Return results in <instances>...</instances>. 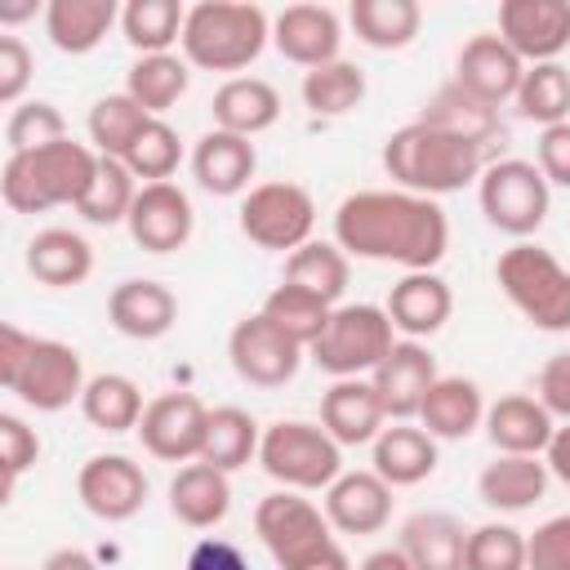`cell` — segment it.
<instances>
[{"label":"cell","mask_w":570,"mask_h":570,"mask_svg":"<svg viewBox=\"0 0 570 570\" xmlns=\"http://www.w3.org/2000/svg\"><path fill=\"white\" fill-rule=\"evenodd\" d=\"M334 245L352 258L432 272L450 249V218L432 196L414 191H352L334 209Z\"/></svg>","instance_id":"obj_1"},{"label":"cell","mask_w":570,"mask_h":570,"mask_svg":"<svg viewBox=\"0 0 570 570\" xmlns=\"http://www.w3.org/2000/svg\"><path fill=\"white\" fill-rule=\"evenodd\" d=\"M383 169L401 191L414 196H450L463 191L468 183H481L485 174V151L468 138H454L436 125L410 120L383 142Z\"/></svg>","instance_id":"obj_2"},{"label":"cell","mask_w":570,"mask_h":570,"mask_svg":"<svg viewBox=\"0 0 570 570\" xmlns=\"http://www.w3.org/2000/svg\"><path fill=\"white\" fill-rule=\"evenodd\" d=\"M98 151L76 138H58L36 151L4 156L0 196L13 214H45L58 205H80L98 178Z\"/></svg>","instance_id":"obj_3"},{"label":"cell","mask_w":570,"mask_h":570,"mask_svg":"<svg viewBox=\"0 0 570 570\" xmlns=\"http://www.w3.org/2000/svg\"><path fill=\"white\" fill-rule=\"evenodd\" d=\"M272 40V18L245 0H200L183 22V58L200 71H240Z\"/></svg>","instance_id":"obj_4"},{"label":"cell","mask_w":570,"mask_h":570,"mask_svg":"<svg viewBox=\"0 0 570 570\" xmlns=\"http://www.w3.org/2000/svg\"><path fill=\"white\" fill-rule=\"evenodd\" d=\"M254 530H258L263 548L272 552L276 570H321L334 557H343L325 508H316L298 490H276V494L258 499Z\"/></svg>","instance_id":"obj_5"},{"label":"cell","mask_w":570,"mask_h":570,"mask_svg":"<svg viewBox=\"0 0 570 570\" xmlns=\"http://www.w3.org/2000/svg\"><path fill=\"white\" fill-rule=\"evenodd\" d=\"M494 281L503 289V298L534 330H548V334L570 330V267H561V258L552 249L517 240L512 249L499 254Z\"/></svg>","instance_id":"obj_6"},{"label":"cell","mask_w":570,"mask_h":570,"mask_svg":"<svg viewBox=\"0 0 570 570\" xmlns=\"http://www.w3.org/2000/svg\"><path fill=\"white\" fill-rule=\"evenodd\" d=\"M258 463L285 490H298V494L330 490L343 476V445L321 423L276 419L272 428H263Z\"/></svg>","instance_id":"obj_7"},{"label":"cell","mask_w":570,"mask_h":570,"mask_svg":"<svg viewBox=\"0 0 570 570\" xmlns=\"http://www.w3.org/2000/svg\"><path fill=\"white\" fill-rule=\"evenodd\" d=\"M392 347H396V330H392L387 307L338 303L325 334L307 352H312L316 370H325L330 379H361V374H374Z\"/></svg>","instance_id":"obj_8"},{"label":"cell","mask_w":570,"mask_h":570,"mask_svg":"<svg viewBox=\"0 0 570 570\" xmlns=\"http://www.w3.org/2000/svg\"><path fill=\"white\" fill-rule=\"evenodd\" d=\"M476 200H481V214L490 227H499L503 236H534L548 218V205H552V187L548 178L539 174L534 160H494L485 165L481 183H476Z\"/></svg>","instance_id":"obj_9"},{"label":"cell","mask_w":570,"mask_h":570,"mask_svg":"<svg viewBox=\"0 0 570 570\" xmlns=\"http://www.w3.org/2000/svg\"><path fill=\"white\" fill-rule=\"evenodd\" d=\"M312 227H316V200L303 183L272 178L240 196V232L258 249L294 254L298 245L312 240Z\"/></svg>","instance_id":"obj_10"},{"label":"cell","mask_w":570,"mask_h":570,"mask_svg":"<svg viewBox=\"0 0 570 570\" xmlns=\"http://www.w3.org/2000/svg\"><path fill=\"white\" fill-rule=\"evenodd\" d=\"M303 352L307 347H298L289 334H281L263 312L236 321L227 334V361H232L236 379H245L249 387H285L298 374Z\"/></svg>","instance_id":"obj_11"},{"label":"cell","mask_w":570,"mask_h":570,"mask_svg":"<svg viewBox=\"0 0 570 570\" xmlns=\"http://www.w3.org/2000/svg\"><path fill=\"white\" fill-rule=\"evenodd\" d=\"M85 383H89L85 379V361H80V352L71 343H62V338H36V347H31L22 374L13 379L9 392L27 410H36V414H58V410H67L71 401L85 396Z\"/></svg>","instance_id":"obj_12"},{"label":"cell","mask_w":570,"mask_h":570,"mask_svg":"<svg viewBox=\"0 0 570 570\" xmlns=\"http://www.w3.org/2000/svg\"><path fill=\"white\" fill-rule=\"evenodd\" d=\"M205 432H209V410L191 392H160L156 401H147L138 423L142 450L160 463H196L205 450Z\"/></svg>","instance_id":"obj_13"},{"label":"cell","mask_w":570,"mask_h":570,"mask_svg":"<svg viewBox=\"0 0 570 570\" xmlns=\"http://www.w3.org/2000/svg\"><path fill=\"white\" fill-rule=\"evenodd\" d=\"M76 494L98 521H129L147 503V472L129 454H94L76 472Z\"/></svg>","instance_id":"obj_14"},{"label":"cell","mask_w":570,"mask_h":570,"mask_svg":"<svg viewBox=\"0 0 570 570\" xmlns=\"http://www.w3.org/2000/svg\"><path fill=\"white\" fill-rule=\"evenodd\" d=\"M499 36L525 67L557 62L570 45V0H503Z\"/></svg>","instance_id":"obj_15"},{"label":"cell","mask_w":570,"mask_h":570,"mask_svg":"<svg viewBox=\"0 0 570 570\" xmlns=\"http://www.w3.org/2000/svg\"><path fill=\"white\" fill-rule=\"evenodd\" d=\"M125 227H129V236H134L138 249H147V254H174L196 232L191 196L178 183H142Z\"/></svg>","instance_id":"obj_16"},{"label":"cell","mask_w":570,"mask_h":570,"mask_svg":"<svg viewBox=\"0 0 570 570\" xmlns=\"http://www.w3.org/2000/svg\"><path fill=\"white\" fill-rule=\"evenodd\" d=\"M436 379H441L436 374V356L419 338H396V347L370 374V383H374V392H379V401H383V410H387L392 423L419 419L423 396H428V387Z\"/></svg>","instance_id":"obj_17"},{"label":"cell","mask_w":570,"mask_h":570,"mask_svg":"<svg viewBox=\"0 0 570 570\" xmlns=\"http://www.w3.org/2000/svg\"><path fill=\"white\" fill-rule=\"evenodd\" d=\"M272 45L294 67H325L338 62L343 49V22L330 4H285L272 18Z\"/></svg>","instance_id":"obj_18"},{"label":"cell","mask_w":570,"mask_h":570,"mask_svg":"<svg viewBox=\"0 0 570 570\" xmlns=\"http://www.w3.org/2000/svg\"><path fill=\"white\" fill-rule=\"evenodd\" d=\"M521 76H525V62L503 45L499 31H476L454 58V80L490 107L512 102L521 89Z\"/></svg>","instance_id":"obj_19"},{"label":"cell","mask_w":570,"mask_h":570,"mask_svg":"<svg viewBox=\"0 0 570 570\" xmlns=\"http://www.w3.org/2000/svg\"><path fill=\"white\" fill-rule=\"evenodd\" d=\"M321 508H325V517L338 534H379L392 521V485L374 468L343 472L325 490Z\"/></svg>","instance_id":"obj_20"},{"label":"cell","mask_w":570,"mask_h":570,"mask_svg":"<svg viewBox=\"0 0 570 570\" xmlns=\"http://www.w3.org/2000/svg\"><path fill=\"white\" fill-rule=\"evenodd\" d=\"M107 321L134 338V343H156L174 330L178 321V298L169 285L160 281H147V276H134V281H120L111 294H107Z\"/></svg>","instance_id":"obj_21"},{"label":"cell","mask_w":570,"mask_h":570,"mask_svg":"<svg viewBox=\"0 0 570 570\" xmlns=\"http://www.w3.org/2000/svg\"><path fill=\"white\" fill-rule=\"evenodd\" d=\"M321 428L338 445H374L387 428V410L370 379H334L321 392Z\"/></svg>","instance_id":"obj_22"},{"label":"cell","mask_w":570,"mask_h":570,"mask_svg":"<svg viewBox=\"0 0 570 570\" xmlns=\"http://www.w3.org/2000/svg\"><path fill=\"white\" fill-rule=\"evenodd\" d=\"M258 169V151L249 138L227 134V129H209L196 138L191 147V178L200 191L209 196H245L249 178Z\"/></svg>","instance_id":"obj_23"},{"label":"cell","mask_w":570,"mask_h":570,"mask_svg":"<svg viewBox=\"0 0 570 570\" xmlns=\"http://www.w3.org/2000/svg\"><path fill=\"white\" fill-rule=\"evenodd\" d=\"M383 307H387L396 334L423 343V338H432V334L450 321L454 294H450V285H445L436 272H405V276L392 285V294H387Z\"/></svg>","instance_id":"obj_24"},{"label":"cell","mask_w":570,"mask_h":570,"mask_svg":"<svg viewBox=\"0 0 570 570\" xmlns=\"http://www.w3.org/2000/svg\"><path fill=\"white\" fill-rule=\"evenodd\" d=\"M214 129L240 134V138H258L281 120V94L272 80L263 76H232L214 89Z\"/></svg>","instance_id":"obj_25"},{"label":"cell","mask_w":570,"mask_h":570,"mask_svg":"<svg viewBox=\"0 0 570 570\" xmlns=\"http://www.w3.org/2000/svg\"><path fill=\"white\" fill-rule=\"evenodd\" d=\"M485 423V396L463 374H441L419 410V428L436 441H463Z\"/></svg>","instance_id":"obj_26"},{"label":"cell","mask_w":570,"mask_h":570,"mask_svg":"<svg viewBox=\"0 0 570 570\" xmlns=\"http://www.w3.org/2000/svg\"><path fill=\"white\" fill-rule=\"evenodd\" d=\"M557 432V419L539 405V396L512 392L485 405V436L499 454H543Z\"/></svg>","instance_id":"obj_27"},{"label":"cell","mask_w":570,"mask_h":570,"mask_svg":"<svg viewBox=\"0 0 570 570\" xmlns=\"http://www.w3.org/2000/svg\"><path fill=\"white\" fill-rule=\"evenodd\" d=\"M169 512L191 530H214L232 512V472L214 463H187L169 481Z\"/></svg>","instance_id":"obj_28"},{"label":"cell","mask_w":570,"mask_h":570,"mask_svg":"<svg viewBox=\"0 0 570 570\" xmlns=\"http://www.w3.org/2000/svg\"><path fill=\"white\" fill-rule=\"evenodd\" d=\"M548 463L539 454H499L494 463L481 468L476 494L494 512H525L548 494Z\"/></svg>","instance_id":"obj_29"},{"label":"cell","mask_w":570,"mask_h":570,"mask_svg":"<svg viewBox=\"0 0 570 570\" xmlns=\"http://www.w3.org/2000/svg\"><path fill=\"white\" fill-rule=\"evenodd\" d=\"M27 272L49 289L85 285L94 272V245L71 227H45L27 240Z\"/></svg>","instance_id":"obj_30"},{"label":"cell","mask_w":570,"mask_h":570,"mask_svg":"<svg viewBox=\"0 0 570 570\" xmlns=\"http://www.w3.org/2000/svg\"><path fill=\"white\" fill-rule=\"evenodd\" d=\"M419 120H423V125H436V129H445V134H454V138H468V142H476L481 151H485L494 138H503L499 107L481 102V98L468 94L459 80H445V85L428 98V107L419 111Z\"/></svg>","instance_id":"obj_31"},{"label":"cell","mask_w":570,"mask_h":570,"mask_svg":"<svg viewBox=\"0 0 570 570\" xmlns=\"http://www.w3.org/2000/svg\"><path fill=\"white\" fill-rule=\"evenodd\" d=\"M396 548L410 557L414 570H463L468 530L450 512H414L405 517Z\"/></svg>","instance_id":"obj_32"},{"label":"cell","mask_w":570,"mask_h":570,"mask_svg":"<svg viewBox=\"0 0 570 570\" xmlns=\"http://www.w3.org/2000/svg\"><path fill=\"white\" fill-rule=\"evenodd\" d=\"M120 22L116 0H49L45 4V36L58 53H89L102 36Z\"/></svg>","instance_id":"obj_33"},{"label":"cell","mask_w":570,"mask_h":570,"mask_svg":"<svg viewBox=\"0 0 570 570\" xmlns=\"http://www.w3.org/2000/svg\"><path fill=\"white\" fill-rule=\"evenodd\" d=\"M374 450V472L401 490V485H419L436 472V436H428L423 428L414 423H392L379 432V441L370 445Z\"/></svg>","instance_id":"obj_34"},{"label":"cell","mask_w":570,"mask_h":570,"mask_svg":"<svg viewBox=\"0 0 570 570\" xmlns=\"http://www.w3.org/2000/svg\"><path fill=\"white\" fill-rule=\"evenodd\" d=\"M281 281L325 298L330 307H338V298L347 294V281H352V263L334 240H307L294 254H285V276Z\"/></svg>","instance_id":"obj_35"},{"label":"cell","mask_w":570,"mask_h":570,"mask_svg":"<svg viewBox=\"0 0 570 570\" xmlns=\"http://www.w3.org/2000/svg\"><path fill=\"white\" fill-rule=\"evenodd\" d=\"M142 410H147V405H142V392H138V383H134L129 374L107 370V374H94V379L85 383L80 414H85L89 428H98V432H138Z\"/></svg>","instance_id":"obj_36"},{"label":"cell","mask_w":570,"mask_h":570,"mask_svg":"<svg viewBox=\"0 0 570 570\" xmlns=\"http://www.w3.org/2000/svg\"><path fill=\"white\" fill-rule=\"evenodd\" d=\"M347 22L370 49H405L423 27V9L414 0H352Z\"/></svg>","instance_id":"obj_37"},{"label":"cell","mask_w":570,"mask_h":570,"mask_svg":"<svg viewBox=\"0 0 570 570\" xmlns=\"http://www.w3.org/2000/svg\"><path fill=\"white\" fill-rule=\"evenodd\" d=\"M191 85V71H187V58L178 53H142L129 76H125V94L147 111V116H165Z\"/></svg>","instance_id":"obj_38"},{"label":"cell","mask_w":570,"mask_h":570,"mask_svg":"<svg viewBox=\"0 0 570 570\" xmlns=\"http://www.w3.org/2000/svg\"><path fill=\"white\" fill-rule=\"evenodd\" d=\"M183 22L187 9L178 0H129L120 9V36L129 40V49H138V58L183 45Z\"/></svg>","instance_id":"obj_39"},{"label":"cell","mask_w":570,"mask_h":570,"mask_svg":"<svg viewBox=\"0 0 570 570\" xmlns=\"http://www.w3.org/2000/svg\"><path fill=\"white\" fill-rule=\"evenodd\" d=\"M258 423L249 410L240 405H218L209 410V432H205V450H200V463H214L223 472H236L245 468L249 459H258Z\"/></svg>","instance_id":"obj_40"},{"label":"cell","mask_w":570,"mask_h":570,"mask_svg":"<svg viewBox=\"0 0 570 570\" xmlns=\"http://www.w3.org/2000/svg\"><path fill=\"white\" fill-rule=\"evenodd\" d=\"M258 312H263L281 334H289L298 347H312V343L325 334L330 316H334V307H330L325 298H316V294H307V289H298V285H285V281L263 298Z\"/></svg>","instance_id":"obj_41"},{"label":"cell","mask_w":570,"mask_h":570,"mask_svg":"<svg viewBox=\"0 0 570 570\" xmlns=\"http://www.w3.org/2000/svg\"><path fill=\"white\" fill-rule=\"evenodd\" d=\"M512 102L539 129L566 125L570 120V71L561 62H534V67H525L521 89H517Z\"/></svg>","instance_id":"obj_42"},{"label":"cell","mask_w":570,"mask_h":570,"mask_svg":"<svg viewBox=\"0 0 570 570\" xmlns=\"http://www.w3.org/2000/svg\"><path fill=\"white\" fill-rule=\"evenodd\" d=\"M298 94H303L307 111H316V116H347L365 98V71L356 62L338 58V62H325V67L303 71Z\"/></svg>","instance_id":"obj_43"},{"label":"cell","mask_w":570,"mask_h":570,"mask_svg":"<svg viewBox=\"0 0 570 570\" xmlns=\"http://www.w3.org/2000/svg\"><path fill=\"white\" fill-rule=\"evenodd\" d=\"M151 116L120 89V94H102L94 107H89V116H85V129H89V147L98 151V156H125L129 151V142L142 134V125H147Z\"/></svg>","instance_id":"obj_44"},{"label":"cell","mask_w":570,"mask_h":570,"mask_svg":"<svg viewBox=\"0 0 570 570\" xmlns=\"http://www.w3.org/2000/svg\"><path fill=\"white\" fill-rule=\"evenodd\" d=\"M138 178L125 169V160L116 156H102L98 160V178L89 187V196L76 205V214L94 227H116V223H129V209L138 200Z\"/></svg>","instance_id":"obj_45"},{"label":"cell","mask_w":570,"mask_h":570,"mask_svg":"<svg viewBox=\"0 0 570 570\" xmlns=\"http://www.w3.org/2000/svg\"><path fill=\"white\" fill-rule=\"evenodd\" d=\"M120 160H125V169L138 183H169V174L183 160V138H178V129L165 116H151Z\"/></svg>","instance_id":"obj_46"},{"label":"cell","mask_w":570,"mask_h":570,"mask_svg":"<svg viewBox=\"0 0 570 570\" xmlns=\"http://www.w3.org/2000/svg\"><path fill=\"white\" fill-rule=\"evenodd\" d=\"M463 570H525V534L508 521H485L468 530Z\"/></svg>","instance_id":"obj_47"},{"label":"cell","mask_w":570,"mask_h":570,"mask_svg":"<svg viewBox=\"0 0 570 570\" xmlns=\"http://www.w3.org/2000/svg\"><path fill=\"white\" fill-rule=\"evenodd\" d=\"M67 138V120L62 111L49 102V98H22L13 111H9V125H4V147L9 156L13 151H36V147H49Z\"/></svg>","instance_id":"obj_48"},{"label":"cell","mask_w":570,"mask_h":570,"mask_svg":"<svg viewBox=\"0 0 570 570\" xmlns=\"http://www.w3.org/2000/svg\"><path fill=\"white\" fill-rule=\"evenodd\" d=\"M40 459V436L36 428H27V419L18 414H0V463H4V499L13 494L18 476Z\"/></svg>","instance_id":"obj_49"},{"label":"cell","mask_w":570,"mask_h":570,"mask_svg":"<svg viewBox=\"0 0 570 570\" xmlns=\"http://www.w3.org/2000/svg\"><path fill=\"white\" fill-rule=\"evenodd\" d=\"M525 570H570V512L548 517L525 534Z\"/></svg>","instance_id":"obj_50"},{"label":"cell","mask_w":570,"mask_h":570,"mask_svg":"<svg viewBox=\"0 0 570 570\" xmlns=\"http://www.w3.org/2000/svg\"><path fill=\"white\" fill-rule=\"evenodd\" d=\"M31 71H36V58L27 49L22 36H0V102L18 107L27 85H31Z\"/></svg>","instance_id":"obj_51"},{"label":"cell","mask_w":570,"mask_h":570,"mask_svg":"<svg viewBox=\"0 0 570 570\" xmlns=\"http://www.w3.org/2000/svg\"><path fill=\"white\" fill-rule=\"evenodd\" d=\"M534 165H539V174L548 178V187H566V191H570V120L539 129Z\"/></svg>","instance_id":"obj_52"},{"label":"cell","mask_w":570,"mask_h":570,"mask_svg":"<svg viewBox=\"0 0 570 570\" xmlns=\"http://www.w3.org/2000/svg\"><path fill=\"white\" fill-rule=\"evenodd\" d=\"M539 405L552 419L570 423V352L548 356V365L539 370Z\"/></svg>","instance_id":"obj_53"},{"label":"cell","mask_w":570,"mask_h":570,"mask_svg":"<svg viewBox=\"0 0 570 570\" xmlns=\"http://www.w3.org/2000/svg\"><path fill=\"white\" fill-rule=\"evenodd\" d=\"M183 570H249V561H245V552H240L232 539L209 534V539H200V543L187 552V566H183Z\"/></svg>","instance_id":"obj_54"},{"label":"cell","mask_w":570,"mask_h":570,"mask_svg":"<svg viewBox=\"0 0 570 570\" xmlns=\"http://www.w3.org/2000/svg\"><path fill=\"white\" fill-rule=\"evenodd\" d=\"M31 347H36V334H27L18 325H0V383L4 387H13V379L22 374Z\"/></svg>","instance_id":"obj_55"},{"label":"cell","mask_w":570,"mask_h":570,"mask_svg":"<svg viewBox=\"0 0 570 570\" xmlns=\"http://www.w3.org/2000/svg\"><path fill=\"white\" fill-rule=\"evenodd\" d=\"M543 463L561 485H570V423H557V432H552V441L543 450Z\"/></svg>","instance_id":"obj_56"},{"label":"cell","mask_w":570,"mask_h":570,"mask_svg":"<svg viewBox=\"0 0 570 570\" xmlns=\"http://www.w3.org/2000/svg\"><path fill=\"white\" fill-rule=\"evenodd\" d=\"M40 570H98V561H94L85 548H58V552L45 557Z\"/></svg>","instance_id":"obj_57"},{"label":"cell","mask_w":570,"mask_h":570,"mask_svg":"<svg viewBox=\"0 0 570 570\" xmlns=\"http://www.w3.org/2000/svg\"><path fill=\"white\" fill-rule=\"evenodd\" d=\"M356 570H414V566H410V557L392 543V548H374Z\"/></svg>","instance_id":"obj_58"},{"label":"cell","mask_w":570,"mask_h":570,"mask_svg":"<svg viewBox=\"0 0 570 570\" xmlns=\"http://www.w3.org/2000/svg\"><path fill=\"white\" fill-rule=\"evenodd\" d=\"M22 18H36V4H9V9H0V22H4V27L22 22Z\"/></svg>","instance_id":"obj_59"},{"label":"cell","mask_w":570,"mask_h":570,"mask_svg":"<svg viewBox=\"0 0 570 570\" xmlns=\"http://www.w3.org/2000/svg\"><path fill=\"white\" fill-rule=\"evenodd\" d=\"M321 570H352V566H347V552H343V557H334V561H330V566H321Z\"/></svg>","instance_id":"obj_60"}]
</instances>
